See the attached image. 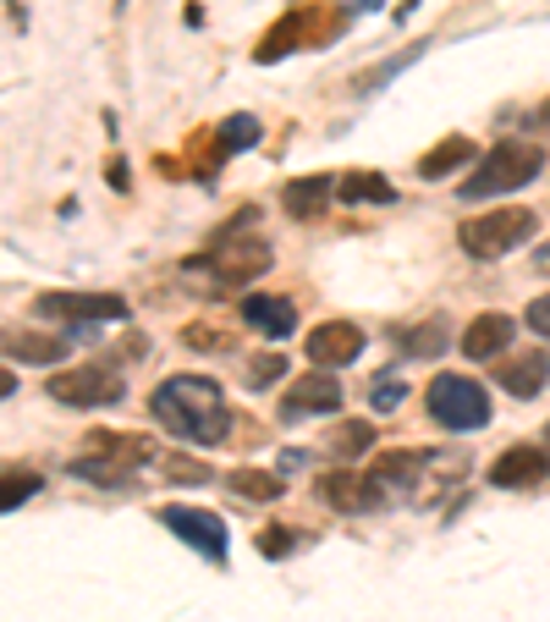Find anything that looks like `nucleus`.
I'll return each instance as SVG.
<instances>
[{
  "label": "nucleus",
  "mask_w": 550,
  "mask_h": 622,
  "mask_svg": "<svg viewBox=\"0 0 550 622\" xmlns=\"http://www.w3.org/2000/svg\"><path fill=\"white\" fill-rule=\"evenodd\" d=\"M517 336V320H507V314H479L468 331H463V352L474 364H485V359H496V352H507V341Z\"/></svg>",
  "instance_id": "obj_16"
},
{
  "label": "nucleus",
  "mask_w": 550,
  "mask_h": 622,
  "mask_svg": "<svg viewBox=\"0 0 550 622\" xmlns=\"http://www.w3.org/2000/svg\"><path fill=\"white\" fill-rule=\"evenodd\" d=\"M242 325L259 331V336H270V341H287V336L298 331V309H292L287 298L253 293V298H242Z\"/></svg>",
  "instance_id": "obj_15"
},
{
  "label": "nucleus",
  "mask_w": 550,
  "mask_h": 622,
  "mask_svg": "<svg viewBox=\"0 0 550 622\" xmlns=\"http://www.w3.org/2000/svg\"><path fill=\"white\" fill-rule=\"evenodd\" d=\"M539 171H545V149H539V144H528V138H501L457 194H463L468 204H479V199H501V194L528 188Z\"/></svg>",
  "instance_id": "obj_2"
},
{
  "label": "nucleus",
  "mask_w": 550,
  "mask_h": 622,
  "mask_svg": "<svg viewBox=\"0 0 550 622\" xmlns=\"http://www.w3.org/2000/svg\"><path fill=\"white\" fill-rule=\"evenodd\" d=\"M358 352H363V331L352 320H325V325L309 331V364L314 370H341V364L358 359Z\"/></svg>",
  "instance_id": "obj_11"
},
{
  "label": "nucleus",
  "mask_w": 550,
  "mask_h": 622,
  "mask_svg": "<svg viewBox=\"0 0 550 622\" xmlns=\"http://www.w3.org/2000/svg\"><path fill=\"white\" fill-rule=\"evenodd\" d=\"M534 271H550V242H545V248L534 253Z\"/></svg>",
  "instance_id": "obj_36"
},
{
  "label": "nucleus",
  "mask_w": 550,
  "mask_h": 622,
  "mask_svg": "<svg viewBox=\"0 0 550 622\" xmlns=\"http://www.w3.org/2000/svg\"><path fill=\"white\" fill-rule=\"evenodd\" d=\"M165 474H171V480H210V474H204V463H193V458H176V452L165 458Z\"/></svg>",
  "instance_id": "obj_31"
},
{
  "label": "nucleus",
  "mask_w": 550,
  "mask_h": 622,
  "mask_svg": "<svg viewBox=\"0 0 550 622\" xmlns=\"http://www.w3.org/2000/svg\"><path fill=\"white\" fill-rule=\"evenodd\" d=\"M523 320H528V331H539V336H550V293H545V298H534Z\"/></svg>",
  "instance_id": "obj_32"
},
{
  "label": "nucleus",
  "mask_w": 550,
  "mask_h": 622,
  "mask_svg": "<svg viewBox=\"0 0 550 622\" xmlns=\"http://www.w3.org/2000/svg\"><path fill=\"white\" fill-rule=\"evenodd\" d=\"M149 413L176 435V440H199V447H215V440H226V397L210 375H171L154 386L149 397Z\"/></svg>",
  "instance_id": "obj_1"
},
{
  "label": "nucleus",
  "mask_w": 550,
  "mask_h": 622,
  "mask_svg": "<svg viewBox=\"0 0 550 622\" xmlns=\"http://www.w3.org/2000/svg\"><path fill=\"white\" fill-rule=\"evenodd\" d=\"M39 320H72V325H95V320H127V298L116 293H39Z\"/></svg>",
  "instance_id": "obj_10"
},
{
  "label": "nucleus",
  "mask_w": 550,
  "mask_h": 622,
  "mask_svg": "<svg viewBox=\"0 0 550 622\" xmlns=\"http://www.w3.org/2000/svg\"><path fill=\"white\" fill-rule=\"evenodd\" d=\"M534 232H539L534 210H485V215L463 221L457 242H463V253H474V259H501V253L523 248Z\"/></svg>",
  "instance_id": "obj_4"
},
{
  "label": "nucleus",
  "mask_w": 550,
  "mask_h": 622,
  "mask_svg": "<svg viewBox=\"0 0 550 622\" xmlns=\"http://www.w3.org/2000/svg\"><path fill=\"white\" fill-rule=\"evenodd\" d=\"M446 320L435 314V320H424V325H408L402 331V352H408V359H435V352H446Z\"/></svg>",
  "instance_id": "obj_24"
},
{
  "label": "nucleus",
  "mask_w": 550,
  "mask_h": 622,
  "mask_svg": "<svg viewBox=\"0 0 550 622\" xmlns=\"http://www.w3.org/2000/svg\"><path fill=\"white\" fill-rule=\"evenodd\" d=\"M292 546H298L292 523H275V528H264V535H259V557H287Z\"/></svg>",
  "instance_id": "obj_29"
},
{
  "label": "nucleus",
  "mask_w": 550,
  "mask_h": 622,
  "mask_svg": "<svg viewBox=\"0 0 550 622\" xmlns=\"http://www.w3.org/2000/svg\"><path fill=\"white\" fill-rule=\"evenodd\" d=\"M7 397H17V375H12V370H0V402H7Z\"/></svg>",
  "instance_id": "obj_34"
},
{
  "label": "nucleus",
  "mask_w": 550,
  "mask_h": 622,
  "mask_svg": "<svg viewBox=\"0 0 550 622\" xmlns=\"http://www.w3.org/2000/svg\"><path fill=\"white\" fill-rule=\"evenodd\" d=\"M248 221H253V210H242V215L215 237V271L226 276V287H242V282H253V276L270 271V242L253 237Z\"/></svg>",
  "instance_id": "obj_7"
},
{
  "label": "nucleus",
  "mask_w": 550,
  "mask_h": 622,
  "mask_svg": "<svg viewBox=\"0 0 550 622\" xmlns=\"http://www.w3.org/2000/svg\"><path fill=\"white\" fill-rule=\"evenodd\" d=\"M160 523L171 528V535H176L182 546H193L199 557H210V562H226V523H221L215 512L171 501V507H160Z\"/></svg>",
  "instance_id": "obj_9"
},
{
  "label": "nucleus",
  "mask_w": 550,
  "mask_h": 622,
  "mask_svg": "<svg viewBox=\"0 0 550 622\" xmlns=\"http://www.w3.org/2000/svg\"><path fill=\"white\" fill-rule=\"evenodd\" d=\"M429 413L446 430H479V424H490V397L468 375H435L429 381Z\"/></svg>",
  "instance_id": "obj_6"
},
{
  "label": "nucleus",
  "mask_w": 550,
  "mask_h": 622,
  "mask_svg": "<svg viewBox=\"0 0 550 622\" xmlns=\"http://www.w3.org/2000/svg\"><path fill=\"white\" fill-rule=\"evenodd\" d=\"M320 501L336 507V512H370V507H380V490H375V480H363L352 469H336V474L320 480Z\"/></svg>",
  "instance_id": "obj_14"
},
{
  "label": "nucleus",
  "mask_w": 550,
  "mask_h": 622,
  "mask_svg": "<svg viewBox=\"0 0 550 622\" xmlns=\"http://www.w3.org/2000/svg\"><path fill=\"white\" fill-rule=\"evenodd\" d=\"M336 28H341V12H330L325 0H303V7H292V12L282 17V28H275V34L253 50V61H282V55L298 50V45L320 50V45L336 39Z\"/></svg>",
  "instance_id": "obj_5"
},
{
  "label": "nucleus",
  "mask_w": 550,
  "mask_h": 622,
  "mask_svg": "<svg viewBox=\"0 0 550 622\" xmlns=\"http://www.w3.org/2000/svg\"><path fill=\"white\" fill-rule=\"evenodd\" d=\"M215 138H221V149H226V154H242V149H253V144H259V122L237 111V116H226V122L215 127Z\"/></svg>",
  "instance_id": "obj_27"
},
{
  "label": "nucleus",
  "mask_w": 550,
  "mask_h": 622,
  "mask_svg": "<svg viewBox=\"0 0 550 622\" xmlns=\"http://www.w3.org/2000/svg\"><path fill=\"white\" fill-rule=\"evenodd\" d=\"M402 397H408V386H402V381H391V375L370 386V408H375V413H391V408H402Z\"/></svg>",
  "instance_id": "obj_30"
},
{
  "label": "nucleus",
  "mask_w": 550,
  "mask_h": 622,
  "mask_svg": "<svg viewBox=\"0 0 550 622\" xmlns=\"http://www.w3.org/2000/svg\"><path fill=\"white\" fill-rule=\"evenodd\" d=\"M545 480H550V458H545V447H528V440H517V447H507L490 463L496 490H528V485H545Z\"/></svg>",
  "instance_id": "obj_12"
},
{
  "label": "nucleus",
  "mask_w": 550,
  "mask_h": 622,
  "mask_svg": "<svg viewBox=\"0 0 550 622\" xmlns=\"http://www.w3.org/2000/svg\"><path fill=\"white\" fill-rule=\"evenodd\" d=\"M545 440H550V430H545Z\"/></svg>",
  "instance_id": "obj_37"
},
{
  "label": "nucleus",
  "mask_w": 550,
  "mask_h": 622,
  "mask_svg": "<svg viewBox=\"0 0 550 622\" xmlns=\"http://www.w3.org/2000/svg\"><path fill=\"white\" fill-rule=\"evenodd\" d=\"M188 341H193V347H232V336H226V331H215V325H193V331H188Z\"/></svg>",
  "instance_id": "obj_33"
},
{
  "label": "nucleus",
  "mask_w": 550,
  "mask_h": 622,
  "mask_svg": "<svg viewBox=\"0 0 550 622\" xmlns=\"http://www.w3.org/2000/svg\"><path fill=\"white\" fill-rule=\"evenodd\" d=\"M154 458V447L143 435H116V430H95L88 435V452L83 458H72V474L77 480H95V485H127V474L138 469V463H149Z\"/></svg>",
  "instance_id": "obj_3"
},
{
  "label": "nucleus",
  "mask_w": 550,
  "mask_h": 622,
  "mask_svg": "<svg viewBox=\"0 0 550 622\" xmlns=\"http://www.w3.org/2000/svg\"><path fill=\"white\" fill-rule=\"evenodd\" d=\"M341 408V386L330 370H314L303 381H292L287 402H282V419H309V413H336Z\"/></svg>",
  "instance_id": "obj_13"
},
{
  "label": "nucleus",
  "mask_w": 550,
  "mask_h": 622,
  "mask_svg": "<svg viewBox=\"0 0 550 622\" xmlns=\"http://www.w3.org/2000/svg\"><path fill=\"white\" fill-rule=\"evenodd\" d=\"M545 352H523V359H507L501 370H496V381H501V391H512V397H539L545 391Z\"/></svg>",
  "instance_id": "obj_19"
},
{
  "label": "nucleus",
  "mask_w": 550,
  "mask_h": 622,
  "mask_svg": "<svg viewBox=\"0 0 550 622\" xmlns=\"http://www.w3.org/2000/svg\"><path fill=\"white\" fill-rule=\"evenodd\" d=\"M424 463H429L424 452H386V458H375L370 480H375V490H380V496H413V485H418V469H424Z\"/></svg>",
  "instance_id": "obj_17"
},
{
  "label": "nucleus",
  "mask_w": 550,
  "mask_h": 622,
  "mask_svg": "<svg viewBox=\"0 0 550 622\" xmlns=\"http://www.w3.org/2000/svg\"><path fill=\"white\" fill-rule=\"evenodd\" d=\"M111 188H116V194L127 188V165H122V160H111Z\"/></svg>",
  "instance_id": "obj_35"
},
{
  "label": "nucleus",
  "mask_w": 550,
  "mask_h": 622,
  "mask_svg": "<svg viewBox=\"0 0 550 622\" xmlns=\"http://www.w3.org/2000/svg\"><path fill=\"white\" fill-rule=\"evenodd\" d=\"M39 485H45L39 474H28V469H7V474H0V512H12V507L34 501Z\"/></svg>",
  "instance_id": "obj_25"
},
{
  "label": "nucleus",
  "mask_w": 550,
  "mask_h": 622,
  "mask_svg": "<svg viewBox=\"0 0 550 622\" xmlns=\"http://www.w3.org/2000/svg\"><path fill=\"white\" fill-rule=\"evenodd\" d=\"M237 496H248V501H275V496H282L287 485L282 480H275V474H259V469H237L232 480H226Z\"/></svg>",
  "instance_id": "obj_26"
},
{
  "label": "nucleus",
  "mask_w": 550,
  "mask_h": 622,
  "mask_svg": "<svg viewBox=\"0 0 550 622\" xmlns=\"http://www.w3.org/2000/svg\"><path fill=\"white\" fill-rule=\"evenodd\" d=\"M468 160H474V144H468V138H446V144H435V149L418 160V176L440 183V176H451L457 165H468Z\"/></svg>",
  "instance_id": "obj_23"
},
{
  "label": "nucleus",
  "mask_w": 550,
  "mask_h": 622,
  "mask_svg": "<svg viewBox=\"0 0 550 622\" xmlns=\"http://www.w3.org/2000/svg\"><path fill=\"white\" fill-rule=\"evenodd\" d=\"M45 397H55L61 408H111V402H122V375L116 370H100V364L61 370V375H50Z\"/></svg>",
  "instance_id": "obj_8"
},
{
  "label": "nucleus",
  "mask_w": 550,
  "mask_h": 622,
  "mask_svg": "<svg viewBox=\"0 0 550 622\" xmlns=\"http://www.w3.org/2000/svg\"><path fill=\"white\" fill-rule=\"evenodd\" d=\"M248 386H270V381H282L287 375V352H259V359H248Z\"/></svg>",
  "instance_id": "obj_28"
},
{
  "label": "nucleus",
  "mask_w": 550,
  "mask_h": 622,
  "mask_svg": "<svg viewBox=\"0 0 550 622\" xmlns=\"http://www.w3.org/2000/svg\"><path fill=\"white\" fill-rule=\"evenodd\" d=\"M330 194H336V176H303V183H292V188L282 194V204H287L298 221H314V215H325Z\"/></svg>",
  "instance_id": "obj_20"
},
{
  "label": "nucleus",
  "mask_w": 550,
  "mask_h": 622,
  "mask_svg": "<svg viewBox=\"0 0 550 622\" xmlns=\"http://www.w3.org/2000/svg\"><path fill=\"white\" fill-rule=\"evenodd\" d=\"M325 447H330V458L352 463V458H363V452L375 447V424H370V419H347V424H336V430L325 435Z\"/></svg>",
  "instance_id": "obj_22"
},
{
  "label": "nucleus",
  "mask_w": 550,
  "mask_h": 622,
  "mask_svg": "<svg viewBox=\"0 0 550 622\" xmlns=\"http://www.w3.org/2000/svg\"><path fill=\"white\" fill-rule=\"evenodd\" d=\"M0 347H7L12 359H23V364H55L61 352H66V341H61V336H39V331H23V325L0 331Z\"/></svg>",
  "instance_id": "obj_18"
},
{
  "label": "nucleus",
  "mask_w": 550,
  "mask_h": 622,
  "mask_svg": "<svg viewBox=\"0 0 550 622\" xmlns=\"http://www.w3.org/2000/svg\"><path fill=\"white\" fill-rule=\"evenodd\" d=\"M336 199L341 204H391L397 188L375 171H347V176H336Z\"/></svg>",
  "instance_id": "obj_21"
}]
</instances>
